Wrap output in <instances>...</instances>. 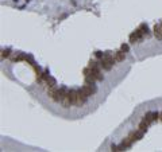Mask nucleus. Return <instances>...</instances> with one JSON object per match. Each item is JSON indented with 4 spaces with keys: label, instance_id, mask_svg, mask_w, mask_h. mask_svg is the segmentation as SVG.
Masks as SVG:
<instances>
[{
    "label": "nucleus",
    "instance_id": "39448f33",
    "mask_svg": "<svg viewBox=\"0 0 162 152\" xmlns=\"http://www.w3.org/2000/svg\"><path fill=\"white\" fill-rule=\"evenodd\" d=\"M113 58H115V62H122L126 59V53L123 50H119L116 53H113Z\"/></svg>",
    "mask_w": 162,
    "mask_h": 152
},
{
    "label": "nucleus",
    "instance_id": "6e6552de",
    "mask_svg": "<svg viewBox=\"0 0 162 152\" xmlns=\"http://www.w3.org/2000/svg\"><path fill=\"white\" fill-rule=\"evenodd\" d=\"M61 104H62L64 108H70L72 106V101H70V98H69V94H66V96L64 97V100L61 101Z\"/></svg>",
    "mask_w": 162,
    "mask_h": 152
},
{
    "label": "nucleus",
    "instance_id": "a211bd4d",
    "mask_svg": "<svg viewBox=\"0 0 162 152\" xmlns=\"http://www.w3.org/2000/svg\"><path fill=\"white\" fill-rule=\"evenodd\" d=\"M161 27H162V23H161Z\"/></svg>",
    "mask_w": 162,
    "mask_h": 152
},
{
    "label": "nucleus",
    "instance_id": "423d86ee",
    "mask_svg": "<svg viewBox=\"0 0 162 152\" xmlns=\"http://www.w3.org/2000/svg\"><path fill=\"white\" fill-rule=\"evenodd\" d=\"M153 31H154V35H155L157 39L162 40V27H161V24H155L154 28H153Z\"/></svg>",
    "mask_w": 162,
    "mask_h": 152
},
{
    "label": "nucleus",
    "instance_id": "1a4fd4ad",
    "mask_svg": "<svg viewBox=\"0 0 162 152\" xmlns=\"http://www.w3.org/2000/svg\"><path fill=\"white\" fill-rule=\"evenodd\" d=\"M138 128H139V131H142V132L145 133V132L147 131V128H149V122H146L145 120H142V121H141V124H139V127H138Z\"/></svg>",
    "mask_w": 162,
    "mask_h": 152
},
{
    "label": "nucleus",
    "instance_id": "f257e3e1",
    "mask_svg": "<svg viewBox=\"0 0 162 152\" xmlns=\"http://www.w3.org/2000/svg\"><path fill=\"white\" fill-rule=\"evenodd\" d=\"M46 90H47V96L53 100L54 102H61L64 100V97L68 94V93L65 92V89H57V86L49 88V89H46Z\"/></svg>",
    "mask_w": 162,
    "mask_h": 152
},
{
    "label": "nucleus",
    "instance_id": "f8f14e48",
    "mask_svg": "<svg viewBox=\"0 0 162 152\" xmlns=\"http://www.w3.org/2000/svg\"><path fill=\"white\" fill-rule=\"evenodd\" d=\"M88 66H89V67H99V66H100V63H97L96 61H90Z\"/></svg>",
    "mask_w": 162,
    "mask_h": 152
},
{
    "label": "nucleus",
    "instance_id": "20e7f679",
    "mask_svg": "<svg viewBox=\"0 0 162 152\" xmlns=\"http://www.w3.org/2000/svg\"><path fill=\"white\" fill-rule=\"evenodd\" d=\"M95 86H93V84H87V85H84L83 86V89H81V92H83L85 96H88V97H90L92 94L95 93Z\"/></svg>",
    "mask_w": 162,
    "mask_h": 152
},
{
    "label": "nucleus",
    "instance_id": "4468645a",
    "mask_svg": "<svg viewBox=\"0 0 162 152\" xmlns=\"http://www.w3.org/2000/svg\"><path fill=\"white\" fill-rule=\"evenodd\" d=\"M153 118H154V121L158 120V118H159V113H158V112H154V113H153Z\"/></svg>",
    "mask_w": 162,
    "mask_h": 152
},
{
    "label": "nucleus",
    "instance_id": "ddd939ff",
    "mask_svg": "<svg viewBox=\"0 0 162 152\" xmlns=\"http://www.w3.org/2000/svg\"><path fill=\"white\" fill-rule=\"evenodd\" d=\"M95 55H96V58H100V59H101L103 57H104L101 51H96V53H95Z\"/></svg>",
    "mask_w": 162,
    "mask_h": 152
},
{
    "label": "nucleus",
    "instance_id": "0eeeda50",
    "mask_svg": "<svg viewBox=\"0 0 162 152\" xmlns=\"http://www.w3.org/2000/svg\"><path fill=\"white\" fill-rule=\"evenodd\" d=\"M45 85H46V89H49V88H54L55 86V79L53 78V77H49V78H47L46 81H45V82H43Z\"/></svg>",
    "mask_w": 162,
    "mask_h": 152
},
{
    "label": "nucleus",
    "instance_id": "9d476101",
    "mask_svg": "<svg viewBox=\"0 0 162 152\" xmlns=\"http://www.w3.org/2000/svg\"><path fill=\"white\" fill-rule=\"evenodd\" d=\"M143 120H145L146 122H149V124H150V122H151V121H154V118H153V113H151V112H149V113H146V116L143 117Z\"/></svg>",
    "mask_w": 162,
    "mask_h": 152
},
{
    "label": "nucleus",
    "instance_id": "7ed1b4c3",
    "mask_svg": "<svg viewBox=\"0 0 162 152\" xmlns=\"http://www.w3.org/2000/svg\"><path fill=\"white\" fill-rule=\"evenodd\" d=\"M145 32L141 30V28H138V30H135V32H132V34L130 35V42L131 43H135V42H139L142 38H143Z\"/></svg>",
    "mask_w": 162,
    "mask_h": 152
},
{
    "label": "nucleus",
    "instance_id": "2eb2a0df",
    "mask_svg": "<svg viewBox=\"0 0 162 152\" xmlns=\"http://www.w3.org/2000/svg\"><path fill=\"white\" fill-rule=\"evenodd\" d=\"M122 50L124 51V53H127L128 51V45H122Z\"/></svg>",
    "mask_w": 162,
    "mask_h": 152
},
{
    "label": "nucleus",
    "instance_id": "f3484780",
    "mask_svg": "<svg viewBox=\"0 0 162 152\" xmlns=\"http://www.w3.org/2000/svg\"><path fill=\"white\" fill-rule=\"evenodd\" d=\"M159 120H161V121H162V112H161V113H159Z\"/></svg>",
    "mask_w": 162,
    "mask_h": 152
},
{
    "label": "nucleus",
    "instance_id": "f03ea898",
    "mask_svg": "<svg viewBox=\"0 0 162 152\" xmlns=\"http://www.w3.org/2000/svg\"><path fill=\"white\" fill-rule=\"evenodd\" d=\"M113 63H115V58H113L112 55H109V54H106L101 58V61H100V66H101L104 70H111Z\"/></svg>",
    "mask_w": 162,
    "mask_h": 152
},
{
    "label": "nucleus",
    "instance_id": "dca6fc26",
    "mask_svg": "<svg viewBox=\"0 0 162 152\" xmlns=\"http://www.w3.org/2000/svg\"><path fill=\"white\" fill-rule=\"evenodd\" d=\"M111 151H115V152H116V151H119V148H118L116 145H113V144H112V145H111Z\"/></svg>",
    "mask_w": 162,
    "mask_h": 152
},
{
    "label": "nucleus",
    "instance_id": "9b49d317",
    "mask_svg": "<svg viewBox=\"0 0 162 152\" xmlns=\"http://www.w3.org/2000/svg\"><path fill=\"white\" fill-rule=\"evenodd\" d=\"M9 53H11V50H9V49L3 50L2 51V58H7V57H9Z\"/></svg>",
    "mask_w": 162,
    "mask_h": 152
}]
</instances>
